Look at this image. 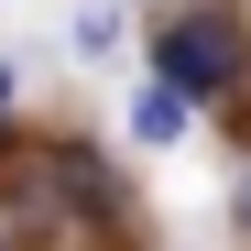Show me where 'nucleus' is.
I'll list each match as a JSON object with an SVG mask.
<instances>
[{
    "label": "nucleus",
    "instance_id": "f257e3e1",
    "mask_svg": "<svg viewBox=\"0 0 251 251\" xmlns=\"http://www.w3.org/2000/svg\"><path fill=\"white\" fill-rule=\"evenodd\" d=\"M229 76H240V22H229V11L164 22V88H186V99H219Z\"/></svg>",
    "mask_w": 251,
    "mask_h": 251
},
{
    "label": "nucleus",
    "instance_id": "f03ea898",
    "mask_svg": "<svg viewBox=\"0 0 251 251\" xmlns=\"http://www.w3.org/2000/svg\"><path fill=\"white\" fill-rule=\"evenodd\" d=\"M186 109H197L186 88H142V109H131V131H142V142H175V131H186Z\"/></svg>",
    "mask_w": 251,
    "mask_h": 251
},
{
    "label": "nucleus",
    "instance_id": "7ed1b4c3",
    "mask_svg": "<svg viewBox=\"0 0 251 251\" xmlns=\"http://www.w3.org/2000/svg\"><path fill=\"white\" fill-rule=\"evenodd\" d=\"M120 44V11H76V55H109Z\"/></svg>",
    "mask_w": 251,
    "mask_h": 251
},
{
    "label": "nucleus",
    "instance_id": "20e7f679",
    "mask_svg": "<svg viewBox=\"0 0 251 251\" xmlns=\"http://www.w3.org/2000/svg\"><path fill=\"white\" fill-rule=\"evenodd\" d=\"M240 219H251V175H240Z\"/></svg>",
    "mask_w": 251,
    "mask_h": 251
}]
</instances>
